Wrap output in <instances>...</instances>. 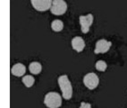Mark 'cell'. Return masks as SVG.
Here are the masks:
<instances>
[{
	"label": "cell",
	"mask_w": 127,
	"mask_h": 108,
	"mask_svg": "<svg viewBox=\"0 0 127 108\" xmlns=\"http://www.w3.org/2000/svg\"><path fill=\"white\" fill-rule=\"evenodd\" d=\"M34 82H35V78L32 76L28 75V76H24L23 78V83L26 86V87H27V88H31V87H32L33 84H34Z\"/></svg>",
	"instance_id": "cell-12"
},
{
	"label": "cell",
	"mask_w": 127,
	"mask_h": 108,
	"mask_svg": "<svg viewBox=\"0 0 127 108\" xmlns=\"http://www.w3.org/2000/svg\"><path fill=\"white\" fill-rule=\"evenodd\" d=\"M80 108H91V104L85 103V102H82Z\"/></svg>",
	"instance_id": "cell-14"
},
{
	"label": "cell",
	"mask_w": 127,
	"mask_h": 108,
	"mask_svg": "<svg viewBox=\"0 0 127 108\" xmlns=\"http://www.w3.org/2000/svg\"><path fill=\"white\" fill-rule=\"evenodd\" d=\"M83 83L87 88L92 90V89H95L98 86L99 79H98V77L95 73L91 72V73H88L87 75L84 76Z\"/></svg>",
	"instance_id": "cell-4"
},
{
	"label": "cell",
	"mask_w": 127,
	"mask_h": 108,
	"mask_svg": "<svg viewBox=\"0 0 127 108\" xmlns=\"http://www.w3.org/2000/svg\"><path fill=\"white\" fill-rule=\"evenodd\" d=\"M44 104L48 108H58L62 105V97L57 92H49L45 96Z\"/></svg>",
	"instance_id": "cell-2"
},
{
	"label": "cell",
	"mask_w": 127,
	"mask_h": 108,
	"mask_svg": "<svg viewBox=\"0 0 127 108\" xmlns=\"http://www.w3.org/2000/svg\"><path fill=\"white\" fill-rule=\"evenodd\" d=\"M72 47L77 52H81V51H82L84 50L85 42H84L83 39H82V37L76 36L72 40Z\"/></svg>",
	"instance_id": "cell-8"
},
{
	"label": "cell",
	"mask_w": 127,
	"mask_h": 108,
	"mask_svg": "<svg viewBox=\"0 0 127 108\" xmlns=\"http://www.w3.org/2000/svg\"><path fill=\"white\" fill-rule=\"evenodd\" d=\"M58 85L62 90L63 97L66 100L71 99L73 96V87L66 75H62L58 78Z\"/></svg>",
	"instance_id": "cell-1"
},
{
	"label": "cell",
	"mask_w": 127,
	"mask_h": 108,
	"mask_svg": "<svg viewBox=\"0 0 127 108\" xmlns=\"http://www.w3.org/2000/svg\"><path fill=\"white\" fill-rule=\"evenodd\" d=\"M32 6L37 11L44 12L51 8L53 1L52 0H31Z\"/></svg>",
	"instance_id": "cell-6"
},
{
	"label": "cell",
	"mask_w": 127,
	"mask_h": 108,
	"mask_svg": "<svg viewBox=\"0 0 127 108\" xmlns=\"http://www.w3.org/2000/svg\"><path fill=\"white\" fill-rule=\"evenodd\" d=\"M51 28H52V30L55 31V32H60V31L63 30L64 28L63 22L60 20H54L51 23Z\"/></svg>",
	"instance_id": "cell-11"
},
{
	"label": "cell",
	"mask_w": 127,
	"mask_h": 108,
	"mask_svg": "<svg viewBox=\"0 0 127 108\" xmlns=\"http://www.w3.org/2000/svg\"><path fill=\"white\" fill-rule=\"evenodd\" d=\"M112 43L110 41H107V40L101 39L98 40L96 43L95 50H94V52L95 54H98V53H105L108 51V50L111 47Z\"/></svg>",
	"instance_id": "cell-7"
},
{
	"label": "cell",
	"mask_w": 127,
	"mask_h": 108,
	"mask_svg": "<svg viewBox=\"0 0 127 108\" xmlns=\"http://www.w3.org/2000/svg\"><path fill=\"white\" fill-rule=\"evenodd\" d=\"M29 69L32 74L37 75V74H39L41 72L42 66H41V64L39 63V62H32L29 66Z\"/></svg>",
	"instance_id": "cell-10"
},
{
	"label": "cell",
	"mask_w": 127,
	"mask_h": 108,
	"mask_svg": "<svg viewBox=\"0 0 127 108\" xmlns=\"http://www.w3.org/2000/svg\"><path fill=\"white\" fill-rule=\"evenodd\" d=\"M67 10V4L64 0H53L50 11L55 15H62Z\"/></svg>",
	"instance_id": "cell-3"
},
{
	"label": "cell",
	"mask_w": 127,
	"mask_h": 108,
	"mask_svg": "<svg viewBox=\"0 0 127 108\" xmlns=\"http://www.w3.org/2000/svg\"><path fill=\"white\" fill-rule=\"evenodd\" d=\"M11 72L14 76L16 77H23V75L26 72V68L23 64L22 63H17V64H14L13 67H12Z\"/></svg>",
	"instance_id": "cell-9"
},
{
	"label": "cell",
	"mask_w": 127,
	"mask_h": 108,
	"mask_svg": "<svg viewBox=\"0 0 127 108\" xmlns=\"http://www.w3.org/2000/svg\"><path fill=\"white\" fill-rule=\"evenodd\" d=\"M107 65L104 60H98L96 63V69H98V71H105L107 69Z\"/></svg>",
	"instance_id": "cell-13"
},
{
	"label": "cell",
	"mask_w": 127,
	"mask_h": 108,
	"mask_svg": "<svg viewBox=\"0 0 127 108\" xmlns=\"http://www.w3.org/2000/svg\"><path fill=\"white\" fill-rule=\"evenodd\" d=\"M80 19V24H81V29L83 33H87L90 31L91 24L93 23V14H89L87 15H81L79 17Z\"/></svg>",
	"instance_id": "cell-5"
}]
</instances>
